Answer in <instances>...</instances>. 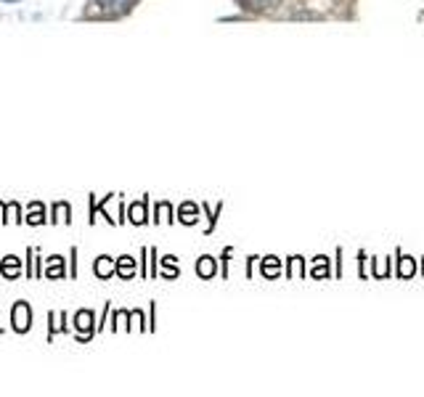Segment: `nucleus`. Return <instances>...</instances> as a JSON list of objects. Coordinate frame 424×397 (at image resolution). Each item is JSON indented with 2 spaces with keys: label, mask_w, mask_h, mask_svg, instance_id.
<instances>
[{
  "label": "nucleus",
  "mask_w": 424,
  "mask_h": 397,
  "mask_svg": "<svg viewBox=\"0 0 424 397\" xmlns=\"http://www.w3.org/2000/svg\"><path fill=\"white\" fill-rule=\"evenodd\" d=\"M3 3H19V0H3Z\"/></svg>",
  "instance_id": "obj_9"
},
{
  "label": "nucleus",
  "mask_w": 424,
  "mask_h": 397,
  "mask_svg": "<svg viewBox=\"0 0 424 397\" xmlns=\"http://www.w3.org/2000/svg\"><path fill=\"white\" fill-rule=\"evenodd\" d=\"M212 270H215V267H212V260L210 257H204V260L199 263V273H202V276H212Z\"/></svg>",
  "instance_id": "obj_6"
},
{
  "label": "nucleus",
  "mask_w": 424,
  "mask_h": 397,
  "mask_svg": "<svg viewBox=\"0 0 424 397\" xmlns=\"http://www.w3.org/2000/svg\"><path fill=\"white\" fill-rule=\"evenodd\" d=\"M112 270H114V267H112V260H109V257H98V263H96V273H98L101 279H106Z\"/></svg>",
  "instance_id": "obj_4"
},
{
  "label": "nucleus",
  "mask_w": 424,
  "mask_h": 397,
  "mask_svg": "<svg viewBox=\"0 0 424 397\" xmlns=\"http://www.w3.org/2000/svg\"><path fill=\"white\" fill-rule=\"evenodd\" d=\"M130 265H133V260H130V257H122V260H120V273H122V276H130Z\"/></svg>",
  "instance_id": "obj_7"
},
{
  "label": "nucleus",
  "mask_w": 424,
  "mask_h": 397,
  "mask_svg": "<svg viewBox=\"0 0 424 397\" xmlns=\"http://www.w3.org/2000/svg\"><path fill=\"white\" fill-rule=\"evenodd\" d=\"M3 273H8V276L14 279L16 273H19V260H16V257H8V260L3 263Z\"/></svg>",
  "instance_id": "obj_5"
},
{
  "label": "nucleus",
  "mask_w": 424,
  "mask_h": 397,
  "mask_svg": "<svg viewBox=\"0 0 424 397\" xmlns=\"http://www.w3.org/2000/svg\"><path fill=\"white\" fill-rule=\"evenodd\" d=\"M30 321H32L30 308H27L24 302H19L14 308V328L16 331H27V328H30Z\"/></svg>",
  "instance_id": "obj_2"
},
{
  "label": "nucleus",
  "mask_w": 424,
  "mask_h": 397,
  "mask_svg": "<svg viewBox=\"0 0 424 397\" xmlns=\"http://www.w3.org/2000/svg\"><path fill=\"white\" fill-rule=\"evenodd\" d=\"M136 6V0H88L85 16L88 19H114L127 14Z\"/></svg>",
  "instance_id": "obj_1"
},
{
  "label": "nucleus",
  "mask_w": 424,
  "mask_h": 397,
  "mask_svg": "<svg viewBox=\"0 0 424 397\" xmlns=\"http://www.w3.org/2000/svg\"><path fill=\"white\" fill-rule=\"evenodd\" d=\"M77 328H88V312H80L77 315Z\"/></svg>",
  "instance_id": "obj_8"
},
{
  "label": "nucleus",
  "mask_w": 424,
  "mask_h": 397,
  "mask_svg": "<svg viewBox=\"0 0 424 397\" xmlns=\"http://www.w3.org/2000/svg\"><path fill=\"white\" fill-rule=\"evenodd\" d=\"M281 0H244V8H249V11H273L276 6H279Z\"/></svg>",
  "instance_id": "obj_3"
}]
</instances>
